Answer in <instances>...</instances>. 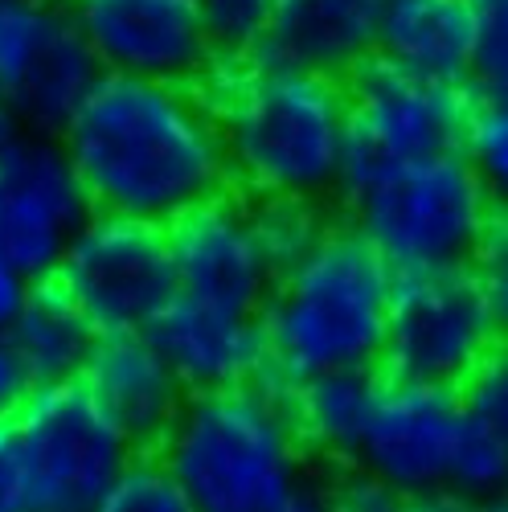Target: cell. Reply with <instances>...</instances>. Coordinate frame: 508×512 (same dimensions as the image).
Returning a JSON list of instances; mask_svg holds the SVG:
<instances>
[{"mask_svg":"<svg viewBox=\"0 0 508 512\" xmlns=\"http://www.w3.org/2000/svg\"><path fill=\"white\" fill-rule=\"evenodd\" d=\"M13 357L21 361L33 390L46 386H70L87 369V357L95 349L99 332L74 308L70 295L54 279L29 283V295L17 312V320L5 332Z\"/></svg>","mask_w":508,"mask_h":512,"instance_id":"ffe728a7","label":"cell"},{"mask_svg":"<svg viewBox=\"0 0 508 512\" xmlns=\"http://www.w3.org/2000/svg\"><path fill=\"white\" fill-rule=\"evenodd\" d=\"M78 386L119 426V435L136 447V455H152L160 447L189 398L144 332L99 336Z\"/></svg>","mask_w":508,"mask_h":512,"instance_id":"9a60e30c","label":"cell"},{"mask_svg":"<svg viewBox=\"0 0 508 512\" xmlns=\"http://www.w3.org/2000/svg\"><path fill=\"white\" fill-rule=\"evenodd\" d=\"M29 394H33L29 377H25L21 361L13 357L9 340L0 336V422H13V414L25 406V398H29Z\"/></svg>","mask_w":508,"mask_h":512,"instance_id":"f1b7e54d","label":"cell"},{"mask_svg":"<svg viewBox=\"0 0 508 512\" xmlns=\"http://www.w3.org/2000/svg\"><path fill=\"white\" fill-rule=\"evenodd\" d=\"M91 512H193V504L156 455H136L91 504Z\"/></svg>","mask_w":508,"mask_h":512,"instance_id":"cb8c5ba5","label":"cell"},{"mask_svg":"<svg viewBox=\"0 0 508 512\" xmlns=\"http://www.w3.org/2000/svg\"><path fill=\"white\" fill-rule=\"evenodd\" d=\"M193 512H279L304 488V447L267 381L189 394L152 451Z\"/></svg>","mask_w":508,"mask_h":512,"instance_id":"277c9868","label":"cell"},{"mask_svg":"<svg viewBox=\"0 0 508 512\" xmlns=\"http://www.w3.org/2000/svg\"><path fill=\"white\" fill-rule=\"evenodd\" d=\"M414 512H468V500L455 492H435V496H414Z\"/></svg>","mask_w":508,"mask_h":512,"instance_id":"4dcf8cb0","label":"cell"},{"mask_svg":"<svg viewBox=\"0 0 508 512\" xmlns=\"http://www.w3.org/2000/svg\"><path fill=\"white\" fill-rule=\"evenodd\" d=\"M25 132V127H21V119L5 107V103H0V156H5L9 148H13V140Z\"/></svg>","mask_w":508,"mask_h":512,"instance_id":"1f68e13d","label":"cell"},{"mask_svg":"<svg viewBox=\"0 0 508 512\" xmlns=\"http://www.w3.org/2000/svg\"><path fill=\"white\" fill-rule=\"evenodd\" d=\"M164 242L181 300L259 320L275 287V271L254 242L242 197L222 193L185 209L164 226Z\"/></svg>","mask_w":508,"mask_h":512,"instance_id":"5bb4252c","label":"cell"},{"mask_svg":"<svg viewBox=\"0 0 508 512\" xmlns=\"http://www.w3.org/2000/svg\"><path fill=\"white\" fill-rule=\"evenodd\" d=\"M504 332V291L476 263L398 271L386 304V377L459 390L496 349Z\"/></svg>","mask_w":508,"mask_h":512,"instance_id":"8992f818","label":"cell"},{"mask_svg":"<svg viewBox=\"0 0 508 512\" xmlns=\"http://www.w3.org/2000/svg\"><path fill=\"white\" fill-rule=\"evenodd\" d=\"M345 205L349 226L394 275L476 263L496 230V193L459 152L398 168L345 197Z\"/></svg>","mask_w":508,"mask_h":512,"instance_id":"5b68a950","label":"cell"},{"mask_svg":"<svg viewBox=\"0 0 508 512\" xmlns=\"http://www.w3.org/2000/svg\"><path fill=\"white\" fill-rule=\"evenodd\" d=\"M472 29V0H386L377 25V54L422 82L468 91Z\"/></svg>","mask_w":508,"mask_h":512,"instance_id":"ac0fdd59","label":"cell"},{"mask_svg":"<svg viewBox=\"0 0 508 512\" xmlns=\"http://www.w3.org/2000/svg\"><path fill=\"white\" fill-rule=\"evenodd\" d=\"M50 279L99 336L144 332L177 300L164 226L115 218V213H91Z\"/></svg>","mask_w":508,"mask_h":512,"instance_id":"9c48e42d","label":"cell"},{"mask_svg":"<svg viewBox=\"0 0 508 512\" xmlns=\"http://www.w3.org/2000/svg\"><path fill=\"white\" fill-rule=\"evenodd\" d=\"M193 95L218 119L230 181L254 197L324 205L341 193L345 87L336 78L214 58Z\"/></svg>","mask_w":508,"mask_h":512,"instance_id":"7a4b0ae2","label":"cell"},{"mask_svg":"<svg viewBox=\"0 0 508 512\" xmlns=\"http://www.w3.org/2000/svg\"><path fill=\"white\" fill-rule=\"evenodd\" d=\"M341 197L398 173V168L459 152L468 91L422 82L381 54L365 58L345 82Z\"/></svg>","mask_w":508,"mask_h":512,"instance_id":"52a82bcc","label":"cell"},{"mask_svg":"<svg viewBox=\"0 0 508 512\" xmlns=\"http://www.w3.org/2000/svg\"><path fill=\"white\" fill-rule=\"evenodd\" d=\"M91 213L95 205L58 136L21 132L0 156V259L29 283L58 271L70 238Z\"/></svg>","mask_w":508,"mask_h":512,"instance_id":"8fae6325","label":"cell"},{"mask_svg":"<svg viewBox=\"0 0 508 512\" xmlns=\"http://www.w3.org/2000/svg\"><path fill=\"white\" fill-rule=\"evenodd\" d=\"M25 295H29V279L17 267H9V259H0V336H5L9 324L17 320Z\"/></svg>","mask_w":508,"mask_h":512,"instance_id":"f546056e","label":"cell"},{"mask_svg":"<svg viewBox=\"0 0 508 512\" xmlns=\"http://www.w3.org/2000/svg\"><path fill=\"white\" fill-rule=\"evenodd\" d=\"M459 435V390L381 377L353 472L402 496L447 492Z\"/></svg>","mask_w":508,"mask_h":512,"instance_id":"4fadbf2b","label":"cell"},{"mask_svg":"<svg viewBox=\"0 0 508 512\" xmlns=\"http://www.w3.org/2000/svg\"><path fill=\"white\" fill-rule=\"evenodd\" d=\"M508 484V357L496 349L459 386V435L447 492L463 500L504 496Z\"/></svg>","mask_w":508,"mask_h":512,"instance_id":"d6986e66","label":"cell"},{"mask_svg":"<svg viewBox=\"0 0 508 512\" xmlns=\"http://www.w3.org/2000/svg\"><path fill=\"white\" fill-rule=\"evenodd\" d=\"M386 0H279L254 62L345 82L377 54Z\"/></svg>","mask_w":508,"mask_h":512,"instance_id":"e0dca14e","label":"cell"},{"mask_svg":"<svg viewBox=\"0 0 508 512\" xmlns=\"http://www.w3.org/2000/svg\"><path fill=\"white\" fill-rule=\"evenodd\" d=\"M0 512H33L25 459L9 422H0Z\"/></svg>","mask_w":508,"mask_h":512,"instance_id":"83f0119b","label":"cell"},{"mask_svg":"<svg viewBox=\"0 0 508 512\" xmlns=\"http://www.w3.org/2000/svg\"><path fill=\"white\" fill-rule=\"evenodd\" d=\"M246 209H250L254 242H259L267 267L275 271V279L283 271H291L295 263H304L308 254L320 246V238L332 230L320 201L254 197V201H246Z\"/></svg>","mask_w":508,"mask_h":512,"instance_id":"7402d4cb","label":"cell"},{"mask_svg":"<svg viewBox=\"0 0 508 512\" xmlns=\"http://www.w3.org/2000/svg\"><path fill=\"white\" fill-rule=\"evenodd\" d=\"M377 386H381L377 369H345V373L308 377L300 386L283 390V406L304 455L353 463L377 402Z\"/></svg>","mask_w":508,"mask_h":512,"instance_id":"44dd1931","label":"cell"},{"mask_svg":"<svg viewBox=\"0 0 508 512\" xmlns=\"http://www.w3.org/2000/svg\"><path fill=\"white\" fill-rule=\"evenodd\" d=\"M320 504L324 512H414V500L377 484L361 472H349L341 476L328 492H320Z\"/></svg>","mask_w":508,"mask_h":512,"instance_id":"4316f807","label":"cell"},{"mask_svg":"<svg viewBox=\"0 0 508 512\" xmlns=\"http://www.w3.org/2000/svg\"><path fill=\"white\" fill-rule=\"evenodd\" d=\"M9 426L25 459L33 512H91L136 459V447L78 381L33 390Z\"/></svg>","mask_w":508,"mask_h":512,"instance_id":"ba28073f","label":"cell"},{"mask_svg":"<svg viewBox=\"0 0 508 512\" xmlns=\"http://www.w3.org/2000/svg\"><path fill=\"white\" fill-rule=\"evenodd\" d=\"M390 283L394 271L353 226H332L267 295L259 312V381L283 394L320 373L377 369L386 345Z\"/></svg>","mask_w":508,"mask_h":512,"instance_id":"3957f363","label":"cell"},{"mask_svg":"<svg viewBox=\"0 0 508 512\" xmlns=\"http://www.w3.org/2000/svg\"><path fill=\"white\" fill-rule=\"evenodd\" d=\"M279 512H324V504H320V492L304 484V488L295 492V496H291V500H287Z\"/></svg>","mask_w":508,"mask_h":512,"instance_id":"d6a6232c","label":"cell"},{"mask_svg":"<svg viewBox=\"0 0 508 512\" xmlns=\"http://www.w3.org/2000/svg\"><path fill=\"white\" fill-rule=\"evenodd\" d=\"M459 156L468 160L480 181L496 193L508 181V107L504 99L468 95V115H463Z\"/></svg>","mask_w":508,"mask_h":512,"instance_id":"d4e9b609","label":"cell"},{"mask_svg":"<svg viewBox=\"0 0 508 512\" xmlns=\"http://www.w3.org/2000/svg\"><path fill=\"white\" fill-rule=\"evenodd\" d=\"M103 74L193 87L214 62L197 0H62Z\"/></svg>","mask_w":508,"mask_h":512,"instance_id":"7c38bea8","label":"cell"},{"mask_svg":"<svg viewBox=\"0 0 508 512\" xmlns=\"http://www.w3.org/2000/svg\"><path fill=\"white\" fill-rule=\"evenodd\" d=\"M279 0H197L209 54L222 62H254Z\"/></svg>","mask_w":508,"mask_h":512,"instance_id":"603a6c76","label":"cell"},{"mask_svg":"<svg viewBox=\"0 0 508 512\" xmlns=\"http://www.w3.org/2000/svg\"><path fill=\"white\" fill-rule=\"evenodd\" d=\"M476 29H472V74L468 95L504 99L508 91V0H472Z\"/></svg>","mask_w":508,"mask_h":512,"instance_id":"484cf974","label":"cell"},{"mask_svg":"<svg viewBox=\"0 0 508 512\" xmlns=\"http://www.w3.org/2000/svg\"><path fill=\"white\" fill-rule=\"evenodd\" d=\"M58 140L95 213L168 226L234 185L218 119L193 87L103 74Z\"/></svg>","mask_w":508,"mask_h":512,"instance_id":"6da1fadb","label":"cell"},{"mask_svg":"<svg viewBox=\"0 0 508 512\" xmlns=\"http://www.w3.org/2000/svg\"><path fill=\"white\" fill-rule=\"evenodd\" d=\"M468 512H508L504 496H484V500H468Z\"/></svg>","mask_w":508,"mask_h":512,"instance_id":"836d02e7","label":"cell"},{"mask_svg":"<svg viewBox=\"0 0 508 512\" xmlns=\"http://www.w3.org/2000/svg\"><path fill=\"white\" fill-rule=\"evenodd\" d=\"M99 78L62 0H0V103L25 132L62 136Z\"/></svg>","mask_w":508,"mask_h":512,"instance_id":"30bf717a","label":"cell"},{"mask_svg":"<svg viewBox=\"0 0 508 512\" xmlns=\"http://www.w3.org/2000/svg\"><path fill=\"white\" fill-rule=\"evenodd\" d=\"M144 336L185 394L238 390L263 377V332L254 316L218 312L177 295Z\"/></svg>","mask_w":508,"mask_h":512,"instance_id":"2e32d148","label":"cell"}]
</instances>
